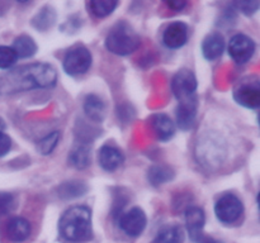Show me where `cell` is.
Here are the masks:
<instances>
[{
    "label": "cell",
    "instance_id": "cell-1",
    "mask_svg": "<svg viewBox=\"0 0 260 243\" xmlns=\"http://www.w3.org/2000/svg\"><path fill=\"white\" fill-rule=\"evenodd\" d=\"M57 81V73L47 63H30L10 71L0 78L2 93H19L37 88H51Z\"/></svg>",
    "mask_w": 260,
    "mask_h": 243
},
{
    "label": "cell",
    "instance_id": "cell-2",
    "mask_svg": "<svg viewBox=\"0 0 260 243\" xmlns=\"http://www.w3.org/2000/svg\"><path fill=\"white\" fill-rule=\"evenodd\" d=\"M58 232L68 242H86L93 237L90 209L83 205L71 207L66 210L58 222Z\"/></svg>",
    "mask_w": 260,
    "mask_h": 243
},
{
    "label": "cell",
    "instance_id": "cell-3",
    "mask_svg": "<svg viewBox=\"0 0 260 243\" xmlns=\"http://www.w3.org/2000/svg\"><path fill=\"white\" fill-rule=\"evenodd\" d=\"M140 37L126 22H119L106 38V48L118 56L131 55L139 48Z\"/></svg>",
    "mask_w": 260,
    "mask_h": 243
},
{
    "label": "cell",
    "instance_id": "cell-4",
    "mask_svg": "<svg viewBox=\"0 0 260 243\" xmlns=\"http://www.w3.org/2000/svg\"><path fill=\"white\" fill-rule=\"evenodd\" d=\"M91 53L84 46H76L66 53L63 58V70L68 75L79 76L85 73L91 65Z\"/></svg>",
    "mask_w": 260,
    "mask_h": 243
},
{
    "label": "cell",
    "instance_id": "cell-5",
    "mask_svg": "<svg viewBox=\"0 0 260 243\" xmlns=\"http://www.w3.org/2000/svg\"><path fill=\"white\" fill-rule=\"evenodd\" d=\"M244 212V207L241 200L234 194H225L217 200L215 205L216 217L220 222L225 224L235 223L241 217Z\"/></svg>",
    "mask_w": 260,
    "mask_h": 243
},
{
    "label": "cell",
    "instance_id": "cell-6",
    "mask_svg": "<svg viewBox=\"0 0 260 243\" xmlns=\"http://www.w3.org/2000/svg\"><path fill=\"white\" fill-rule=\"evenodd\" d=\"M172 90L179 103L197 98L196 96L197 78L194 73L190 70H180L179 72L175 73L172 81Z\"/></svg>",
    "mask_w": 260,
    "mask_h": 243
},
{
    "label": "cell",
    "instance_id": "cell-7",
    "mask_svg": "<svg viewBox=\"0 0 260 243\" xmlns=\"http://www.w3.org/2000/svg\"><path fill=\"white\" fill-rule=\"evenodd\" d=\"M234 98L240 105L249 109H256L260 104V88L258 78L241 80L234 90Z\"/></svg>",
    "mask_w": 260,
    "mask_h": 243
},
{
    "label": "cell",
    "instance_id": "cell-8",
    "mask_svg": "<svg viewBox=\"0 0 260 243\" xmlns=\"http://www.w3.org/2000/svg\"><path fill=\"white\" fill-rule=\"evenodd\" d=\"M118 225L127 235L137 237L146 227V215L140 208H132L119 217Z\"/></svg>",
    "mask_w": 260,
    "mask_h": 243
},
{
    "label": "cell",
    "instance_id": "cell-9",
    "mask_svg": "<svg viewBox=\"0 0 260 243\" xmlns=\"http://www.w3.org/2000/svg\"><path fill=\"white\" fill-rule=\"evenodd\" d=\"M255 52V43L245 34H235L229 43V53L236 63H246Z\"/></svg>",
    "mask_w": 260,
    "mask_h": 243
},
{
    "label": "cell",
    "instance_id": "cell-10",
    "mask_svg": "<svg viewBox=\"0 0 260 243\" xmlns=\"http://www.w3.org/2000/svg\"><path fill=\"white\" fill-rule=\"evenodd\" d=\"M205 212L198 207H190L185 212V225L189 233L190 239L200 243L203 238V227H205Z\"/></svg>",
    "mask_w": 260,
    "mask_h": 243
},
{
    "label": "cell",
    "instance_id": "cell-11",
    "mask_svg": "<svg viewBox=\"0 0 260 243\" xmlns=\"http://www.w3.org/2000/svg\"><path fill=\"white\" fill-rule=\"evenodd\" d=\"M188 25L183 22L170 23L164 30L162 42L169 48H180L187 43Z\"/></svg>",
    "mask_w": 260,
    "mask_h": 243
},
{
    "label": "cell",
    "instance_id": "cell-12",
    "mask_svg": "<svg viewBox=\"0 0 260 243\" xmlns=\"http://www.w3.org/2000/svg\"><path fill=\"white\" fill-rule=\"evenodd\" d=\"M197 98L179 103V106L177 109V122L180 129L185 131V129L192 128L196 120V115H197Z\"/></svg>",
    "mask_w": 260,
    "mask_h": 243
},
{
    "label": "cell",
    "instance_id": "cell-13",
    "mask_svg": "<svg viewBox=\"0 0 260 243\" xmlns=\"http://www.w3.org/2000/svg\"><path fill=\"white\" fill-rule=\"evenodd\" d=\"M5 233H7L8 239H10L12 242H23V240H25L29 237L30 224L27 219H24V218H12V219L7 223Z\"/></svg>",
    "mask_w": 260,
    "mask_h": 243
},
{
    "label": "cell",
    "instance_id": "cell-14",
    "mask_svg": "<svg viewBox=\"0 0 260 243\" xmlns=\"http://www.w3.org/2000/svg\"><path fill=\"white\" fill-rule=\"evenodd\" d=\"M151 128L160 141H168L175 133V126L167 114H154L151 116Z\"/></svg>",
    "mask_w": 260,
    "mask_h": 243
},
{
    "label": "cell",
    "instance_id": "cell-15",
    "mask_svg": "<svg viewBox=\"0 0 260 243\" xmlns=\"http://www.w3.org/2000/svg\"><path fill=\"white\" fill-rule=\"evenodd\" d=\"M124 161V157L119 149L112 146H103L99 151V164L106 171H116Z\"/></svg>",
    "mask_w": 260,
    "mask_h": 243
},
{
    "label": "cell",
    "instance_id": "cell-16",
    "mask_svg": "<svg viewBox=\"0 0 260 243\" xmlns=\"http://www.w3.org/2000/svg\"><path fill=\"white\" fill-rule=\"evenodd\" d=\"M223 48H225V40L222 35L220 33H212L203 40L202 52L208 61H213L222 55Z\"/></svg>",
    "mask_w": 260,
    "mask_h": 243
},
{
    "label": "cell",
    "instance_id": "cell-17",
    "mask_svg": "<svg viewBox=\"0 0 260 243\" xmlns=\"http://www.w3.org/2000/svg\"><path fill=\"white\" fill-rule=\"evenodd\" d=\"M84 111L94 122H102L106 116V104L99 96L88 95L84 101Z\"/></svg>",
    "mask_w": 260,
    "mask_h": 243
},
{
    "label": "cell",
    "instance_id": "cell-18",
    "mask_svg": "<svg viewBox=\"0 0 260 243\" xmlns=\"http://www.w3.org/2000/svg\"><path fill=\"white\" fill-rule=\"evenodd\" d=\"M12 48L15 55H17V57L20 58H29L37 52V45L33 40V38L27 34L19 35V37L15 38Z\"/></svg>",
    "mask_w": 260,
    "mask_h": 243
},
{
    "label": "cell",
    "instance_id": "cell-19",
    "mask_svg": "<svg viewBox=\"0 0 260 243\" xmlns=\"http://www.w3.org/2000/svg\"><path fill=\"white\" fill-rule=\"evenodd\" d=\"M205 143H203L202 148H201V156L203 157L205 162L207 164H212V162H220L221 154L225 152V149L221 147V143L218 141H215L212 138L205 139Z\"/></svg>",
    "mask_w": 260,
    "mask_h": 243
},
{
    "label": "cell",
    "instance_id": "cell-20",
    "mask_svg": "<svg viewBox=\"0 0 260 243\" xmlns=\"http://www.w3.org/2000/svg\"><path fill=\"white\" fill-rule=\"evenodd\" d=\"M183 240H184V233L182 228L178 225H172L160 230L152 243H183Z\"/></svg>",
    "mask_w": 260,
    "mask_h": 243
},
{
    "label": "cell",
    "instance_id": "cell-21",
    "mask_svg": "<svg viewBox=\"0 0 260 243\" xmlns=\"http://www.w3.org/2000/svg\"><path fill=\"white\" fill-rule=\"evenodd\" d=\"M86 192V185L81 181H66L57 187V194L62 199L79 197Z\"/></svg>",
    "mask_w": 260,
    "mask_h": 243
},
{
    "label": "cell",
    "instance_id": "cell-22",
    "mask_svg": "<svg viewBox=\"0 0 260 243\" xmlns=\"http://www.w3.org/2000/svg\"><path fill=\"white\" fill-rule=\"evenodd\" d=\"M149 181L151 182L155 186H159V185L165 184V182L170 181V180L174 177V172L167 166H161V165H156V166H152L149 170Z\"/></svg>",
    "mask_w": 260,
    "mask_h": 243
},
{
    "label": "cell",
    "instance_id": "cell-23",
    "mask_svg": "<svg viewBox=\"0 0 260 243\" xmlns=\"http://www.w3.org/2000/svg\"><path fill=\"white\" fill-rule=\"evenodd\" d=\"M86 7L98 18H104L113 13V10L118 7L117 2H111V0H94V2L86 3Z\"/></svg>",
    "mask_w": 260,
    "mask_h": 243
},
{
    "label": "cell",
    "instance_id": "cell-24",
    "mask_svg": "<svg viewBox=\"0 0 260 243\" xmlns=\"http://www.w3.org/2000/svg\"><path fill=\"white\" fill-rule=\"evenodd\" d=\"M56 20V13L52 8L45 7L35 18H33V27L40 30H46L53 25Z\"/></svg>",
    "mask_w": 260,
    "mask_h": 243
},
{
    "label": "cell",
    "instance_id": "cell-25",
    "mask_svg": "<svg viewBox=\"0 0 260 243\" xmlns=\"http://www.w3.org/2000/svg\"><path fill=\"white\" fill-rule=\"evenodd\" d=\"M89 161H90V157H89V151L86 147L80 146L71 152L70 162L76 169H85L86 166H89Z\"/></svg>",
    "mask_w": 260,
    "mask_h": 243
},
{
    "label": "cell",
    "instance_id": "cell-26",
    "mask_svg": "<svg viewBox=\"0 0 260 243\" xmlns=\"http://www.w3.org/2000/svg\"><path fill=\"white\" fill-rule=\"evenodd\" d=\"M58 138H60V133L57 131L51 132L50 134H47L46 137H43L37 144L38 151L42 154H50L52 153L53 149L56 148L58 143Z\"/></svg>",
    "mask_w": 260,
    "mask_h": 243
},
{
    "label": "cell",
    "instance_id": "cell-27",
    "mask_svg": "<svg viewBox=\"0 0 260 243\" xmlns=\"http://www.w3.org/2000/svg\"><path fill=\"white\" fill-rule=\"evenodd\" d=\"M17 55L12 47L0 46V68L5 70V68L12 67L17 62Z\"/></svg>",
    "mask_w": 260,
    "mask_h": 243
},
{
    "label": "cell",
    "instance_id": "cell-28",
    "mask_svg": "<svg viewBox=\"0 0 260 243\" xmlns=\"http://www.w3.org/2000/svg\"><path fill=\"white\" fill-rule=\"evenodd\" d=\"M235 7L246 15H251L259 9V2H240L235 3Z\"/></svg>",
    "mask_w": 260,
    "mask_h": 243
},
{
    "label": "cell",
    "instance_id": "cell-29",
    "mask_svg": "<svg viewBox=\"0 0 260 243\" xmlns=\"http://www.w3.org/2000/svg\"><path fill=\"white\" fill-rule=\"evenodd\" d=\"M13 202H14V199L12 195L7 192H0V215L9 212L13 207Z\"/></svg>",
    "mask_w": 260,
    "mask_h": 243
},
{
    "label": "cell",
    "instance_id": "cell-30",
    "mask_svg": "<svg viewBox=\"0 0 260 243\" xmlns=\"http://www.w3.org/2000/svg\"><path fill=\"white\" fill-rule=\"evenodd\" d=\"M12 147V139L7 134H0V157L5 156Z\"/></svg>",
    "mask_w": 260,
    "mask_h": 243
},
{
    "label": "cell",
    "instance_id": "cell-31",
    "mask_svg": "<svg viewBox=\"0 0 260 243\" xmlns=\"http://www.w3.org/2000/svg\"><path fill=\"white\" fill-rule=\"evenodd\" d=\"M168 8H170L174 12H180V10L184 9L187 7V3L185 2H179V0H172V2H165Z\"/></svg>",
    "mask_w": 260,
    "mask_h": 243
},
{
    "label": "cell",
    "instance_id": "cell-32",
    "mask_svg": "<svg viewBox=\"0 0 260 243\" xmlns=\"http://www.w3.org/2000/svg\"><path fill=\"white\" fill-rule=\"evenodd\" d=\"M200 243H222L220 242V240H216V239H212V238H207V237H203L202 239L200 240Z\"/></svg>",
    "mask_w": 260,
    "mask_h": 243
},
{
    "label": "cell",
    "instance_id": "cell-33",
    "mask_svg": "<svg viewBox=\"0 0 260 243\" xmlns=\"http://www.w3.org/2000/svg\"><path fill=\"white\" fill-rule=\"evenodd\" d=\"M4 129H5V123L2 118H0V134L4 133Z\"/></svg>",
    "mask_w": 260,
    "mask_h": 243
}]
</instances>
